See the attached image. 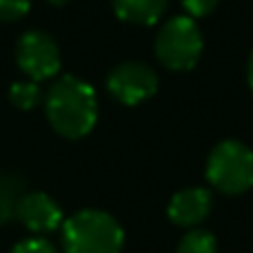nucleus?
Listing matches in <instances>:
<instances>
[{
  "mask_svg": "<svg viewBox=\"0 0 253 253\" xmlns=\"http://www.w3.org/2000/svg\"><path fill=\"white\" fill-rule=\"evenodd\" d=\"M49 2H51V4H58V7H60V4H67L69 0H49Z\"/></svg>",
  "mask_w": 253,
  "mask_h": 253,
  "instance_id": "16",
  "label": "nucleus"
},
{
  "mask_svg": "<svg viewBox=\"0 0 253 253\" xmlns=\"http://www.w3.org/2000/svg\"><path fill=\"white\" fill-rule=\"evenodd\" d=\"M31 7V0H0V20L11 22L22 18Z\"/></svg>",
  "mask_w": 253,
  "mask_h": 253,
  "instance_id": "12",
  "label": "nucleus"
},
{
  "mask_svg": "<svg viewBox=\"0 0 253 253\" xmlns=\"http://www.w3.org/2000/svg\"><path fill=\"white\" fill-rule=\"evenodd\" d=\"M11 253H58L56 247L44 238H27V240L18 242L11 249Z\"/></svg>",
  "mask_w": 253,
  "mask_h": 253,
  "instance_id": "13",
  "label": "nucleus"
},
{
  "mask_svg": "<svg viewBox=\"0 0 253 253\" xmlns=\"http://www.w3.org/2000/svg\"><path fill=\"white\" fill-rule=\"evenodd\" d=\"M125 231L111 213L100 209H83L62 222L65 253H120Z\"/></svg>",
  "mask_w": 253,
  "mask_h": 253,
  "instance_id": "2",
  "label": "nucleus"
},
{
  "mask_svg": "<svg viewBox=\"0 0 253 253\" xmlns=\"http://www.w3.org/2000/svg\"><path fill=\"white\" fill-rule=\"evenodd\" d=\"M169 0H114V11L120 20L131 25H156Z\"/></svg>",
  "mask_w": 253,
  "mask_h": 253,
  "instance_id": "9",
  "label": "nucleus"
},
{
  "mask_svg": "<svg viewBox=\"0 0 253 253\" xmlns=\"http://www.w3.org/2000/svg\"><path fill=\"white\" fill-rule=\"evenodd\" d=\"M175 253H218V240L207 229H191L178 242Z\"/></svg>",
  "mask_w": 253,
  "mask_h": 253,
  "instance_id": "10",
  "label": "nucleus"
},
{
  "mask_svg": "<svg viewBox=\"0 0 253 253\" xmlns=\"http://www.w3.org/2000/svg\"><path fill=\"white\" fill-rule=\"evenodd\" d=\"M16 62L34 83L49 80L60 71L62 58L56 40L44 31H27L16 44Z\"/></svg>",
  "mask_w": 253,
  "mask_h": 253,
  "instance_id": "5",
  "label": "nucleus"
},
{
  "mask_svg": "<svg viewBox=\"0 0 253 253\" xmlns=\"http://www.w3.org/2000/svg\"><path fill=\"white\" fill-rule=\"evenodd\" d=\"M153 49L167 69L189 71L200 60L202 34L191 16H175L160 27Z\"/></svg>",
  "mask_w": 253,
  "mask_h": 253,
  "instance_id": "4",
  "label": "nucleus"
},
{
  "mask_svg": "<svg viewBox=\"0 0 253 253\" xmlns=\"http://www.w3.org/2000/svg\"><path fill=\"white\" fill-rule=\"evenodd\" d=\"M42 93H40L38 83L34 80H27V83H16L9 89V100L11 105H16L18 109H34L40 102Z\"/></svg>",
  "mask_w": 253,
  "mask_h": 253,
  "instance_id": "11",
  "label": "nucleus"
},
{
  "mask_svg": "<svg viewBox=\"0 0 253 253\" xmlns=\"http://www.w3.org/2000/svg\"><path fill=\"white\" fill-rule=\"evenodd\" d=\"M247 80H249V87H251V93H253V51L249 56V65H247Z\"/></svg>",
  "mask_w": 253,
  "mask_h": 253,
  "instance_id": "15",
  "label": "nucleus"
},
{
  "mask_svg": "<svg viewBox=\"0 0 253 253\" xmlns=\"http://www.w3.org/2000/svg\"><path fill=\"white\" fill-rule=\"evenodd\" d=\"M213 209V196L209 189L189 187L173 193L167 207V215L175 227L182 229H198Z\"/></svg>",
  "mask_w": 253,
  "mask_h": 253,
  "instance_id": "7",
  "label": "nucleus"
},
{
  "mask_svg": "<svg viewBox=\"0 0 253 253\" xmlns=\"http://www.w3.org/2000/svg\"><path fill=\"white\" fill-rule=\"evenodd\" d=\"M207 180L227 196H240L253 187V151L238 140H222L207 158Z\"/></svg>",
  "mask_w": 253,
  "mask_h": 253,
  "instance_id": "3",
  "label": "nucleus"
},
{
  "mask_svg": "<svg viewBox=\"0 0 253 253\" xmlns=\"http://www.w3.org/2000/svg\"><path fill=\"white\" fill-rule=\"evenodd\" d=\"M220 0H182V7L187 16L191 18H205L218 7Z\"/></svg>",
  "mask_w": 253,
  "mask_h": 253,
  "instance_id": "14",
  "label": "nucleus"
},
{
  "mask_svg": "<svg viewBox=\"0 0 253 253\" xmlns=\"http://www.w3.org/2000/svg\"><path fill=\"white\" fill-rule=\"evenodd\" d=\"M16 218L31 233H49L65 222L62 209L53 198L42 191L27 193L16 207Z\"/></svg>",
  "mask_w": 253,
  "mask_h": 253,
  "instance_id": "8",
  "label": "nucleus"
},
{
  "mask_svg": "<svg viewBox=\"0 0 253 253\" xmlns=\"http://www.w3.org/2000/svg\"><path fill=\"white\" fill-rule=\"evenodd\" d=\"M44 111L56 133L78 140L93 129L98 120V98L89 83L65 76L44 96Z\"/></svg>",
  "mask_w": 253,
  "mask_h": 253,
  "instance_id": "1",
  "label": "nucleus"
},
{
  "mask_svg": "<svg viewBox=\"0 0 253 253\" xmlns=\"http://www.w3.org/2000/svg\"><path fill=\"white\" fill-rule=\"evenodd\" d=\"M107 91L120 105L135 107L158 91V76L144 62H123L107 76Z\"/></svg>",
  "mask_w": 253,
  "mask_h": 253,
  "instance_id": "6",
  "label": "nucleus"
}]
</instances>
